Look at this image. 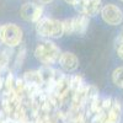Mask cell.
Masks as SVG:
<instances>
[{
  "instance_id": "1",
  "label": "cell",
  "mask_w": 123,
  "mask_h": 123,
  "mask_svg": "<svg viewBox=\"0 0 123 123\" xmlns=\"http://www.w3.org/2000/svg\"><path fill=\"white\" fill-rule=\"evenodd\" d=\"M60 49L52 41H42L35 49V57L43 65H52L59 60Z\"/></svg>"
},
{
  "instance_id": "2",
  "label": "cell",
  "mask_w": 123,
  "mask_h": 123,
  "mask_svg": "<svg viewBox=\"0 0 123 123\" xmlns=\"http://www.w3.org/2000/svg\"><path fill=\"white\" fill-rule=\"evenodd\" d=\"M36 31L41 37L59 38L64 35L63 22L54 18H41L36 22Z\"/></svg>"
},
{
  "instance_id": "3",
  "label": "cell",
  "mask_w": 123,
  "mask_h": 123,
  "mask_svg": "<svg viewBox=\"0 0 123 123\" xmlns=\"http://www.w3.org/2000/svg\"><path fill=\"white\" fill-rule=\"evenodd\" d=\"M22 42V30L15 24L1 26V43L9 48L18 47Z\"/></svg>"
},
{
  "instance_id": "4",
  "label": "cell",
  "mask_w": 123,
  "mask_h": 123,
  "mask_svg": "<svg viewBox=\"0 0 123 123\" xmlns=\"http://www.w3.org/2000/svg\"><path fill=\"white\" fill-rule=\"evenodd\" d=\"M101 16L102 20L111 26H118L123 21V12L122 10L113 5V4H107L101 9Z\"/></svg>"
},
{
  "instance_id": "5",
  "label": "cell",
  "mask_w": 123,
  "mask_h": 123,
  "mask_svg": "<svg viewBox=\"0 0 123 123\" xmlns=\"http://www.w3.org/2000/svg\"><path fill=\"white\" fill-rule=\"evenodd\" d=\"M43 9L35 3H26L20 9V15L27 22H37L42 18Z\"/></svg>"
},
{
  "instance_id": "6",
  "label": "cell",
  "mask_w": 123,
  "mask_h": 123,
  "mask_svg": "<svg viewBox=\"0 0 123 123\" xmlns=\"http://www.w3.org/2000/svg\"><path fill=\"white\" fill-rule=\"evenodd\" d=\"M74 7L80 15H85L87 17L95 16L100 11V4L98 3H91V1H86V0H79L74 5Z\"/></svg>"
},
{
  "instance_id": "7",
  "label": "cell",
  "mask_w": 123,
  "mask_h": 123,
  "mask_svg": "<svg viewBox=\"0 0 123 123\" xmlns=\"http://www.w3.org/2000/svg\"><path fill=\"white\" fill-rule=\"evenodd\" d=\"M59 64L65 71H74L78 69L79 67V59L75 54L70 53V52H65L62 53L59 57Z\"/></svg>"
},
{
  "instance_id": "8",
  "label": "cell",
  "mask_w": 123,
  "mask_h": 123,
  "mask_svg": "<svg viewBox=\"0 0 123 123\" xmlns=\"http://www.w3.org/2000/svg\"><path fill=\"white\" fill-rule=\"evenodd\" d=\"M121 115H122V108L118 100L112 101V106L108 110L107 113V121L106 123H119L121 122Z\"/></svg>"
},
{
  "instance_id": "9",
  "label": "cell",
  "mask_w": 123,
  "mask_h": 123,
  "mask_svg": "<svg viewBox=\"0 0 123 123\" xmlns=\"http://www.w3.org/2000/svg\"><path fill=\"white\" fill-rule=\"evenodd\" d=\"M89 27V17L85 15H79L73 18V28L74 33L84 35Z\"/></svg>"
},
{
  "instance_id": "10",
  "label": "cell",
  "mask_w": 123,
  "mask_h": 123,
  "mask_svg": "<svg viewBox=\"0 0 123 123\" xmlns=\"http://www.w3.org/2000/svg\"><path fill=\"white\" fill-rule=\"evenodd\" d=\"M11 59V48L9 49V47L6 49H0V74L4 75V73H7V68H9V63Z\"/></svg>"
},
{
  "instance_id": "11",
  "label": "cell",
  "mask_w": 123,
  "mask_h": 123,
  "mask_svg": "<svg viewBox=\"0 0 123 123\" xmlns=\"http://www.w3.org/2000/svg\"><path fill=\"white\" fill-rule=\"evenodd\" d=\"M112 83L118 87H123V67H118L112 73Z\"/></svg>"
},
{
  "instance_id": "12",
  "label": "cell",
  "mask_w": 123,
  "mask_h": 123,
  "mask_svg": "<svg viewBox=\"0 0 123 123\" xmlns=\"http://www.w3.org/2000/svg\"><path fill=\"white\" fill-rule=\"evenodd\" d=\"M84 79L81 78L80 75H75V76H70V87H71V91H76L81 87H84Z\"/></svg>"
},
{
  "instance_id": "13",
  "label": "cell",
  "mask_w": 123,
  "mask_h": 123,
  "mask_svg": "<svg viewBox=\"0 0 123 123\" xmlns=\"http://www.w3.org/2000/svg\"><path fill=\"white\" fill-rule=\"evenodd\" d=\"M26 47L25 46H21L20 44V49L17 50V53H16V59H15V68H20L22 65L24 63V60L26 58Z\"/></svg>"
},
{
  "instance_id": "14",
  "label": "cell",
  "mask_w": 123,
  "mask_h": 123,
  "mask_svg": "<svg viewBox=\"0 0 123 123\" xmlns=\"http://www.w3.org/2000/svg\"><path fill=\"white\" fill-rule=\"evenodd\" d=\"M63 30L65 35H71L74 33L73 28V18H67L65 21H63Z\"/></svg>"
},
{
  "instance_id": "15",
  "label": "cell",
  "mask_w": 123,
  "mask_h": 123,
  "mask_svg": "<svg viewBox=\"0 0 123 123\" xmlns=\"http://www.w3.org/2000/svg\"><path fill=\"white\" fill-rule=\"evenodd\" d=\"M116 52H117V55L123 60V35L117 39V48H116Z\"/></svg>"
},
{
  "instance_id": "16",
  "label": "cell",
  "mask_w": 123,
  "mask_h": 123,
  "mask_svg": "<svg viewBox=\"0 0 123 123\" xmlns=\"http://www.w3.org/2000/svg\"><path fill=\"white\" fill-rule=\"evenodd\" d=\"M64 1H65L67 4H69V5H73V6H74V5L79 1V0H64Z\"/></svg>"
},
{
  "instance_id": "17",
  "label": "cell",
  "mask_w": 123,
  "mask_h": 123,
  "mask_svg": "<svg viewBox=\"0 0 123 123\" xmlns=\"http://www.w3.org/2000/svg\"><path fill=\"white\" fill-rule=\"evenodd\" d=\"M38 1H39L41 4H49V3H52L53 0H38Z\"/></svg>"
},
{
  "instance_id": "18",
  "label": "cell",
  "mask_w": 123,
  "mask_h": 123,
  "mask_svg": "<svg viewBox=\"0 0 123 123\" xmlns=\"http://www.w3.org/2000/svg\"><path fill=\"white\" fill-rule=\"evenodd\" d=\"M86 1H91V3H101V0H86Z\"/></svg>"
},
{
  "instance_id": "19",
  "label": "cell",
  "mask_w": 123,
  "mask_h": 123,
  "mask_svg": "<svg viewBox=\"0 0 123 123\" xmlns=\"http://www.w3.org/2000/svg\"><path fill=\"white\" fill-rule=\"evenodd\" d=\"M0 43H1V25H0Z\"/></svg>"
},
{
  "instance_id": "20",
  "label": "cell",
  "mask_w": 123,
  "mask_h": 123,
  "mask_svg": "<svg viewBox=\"0 0 123 123\" xmlns=\"http://www.w3.org/2000/svg\"><path fill=\"white\" fill-rule=\"evenodd\" d=\"M121 1H122V3H123V0H121Z\"/></svg>"
}]
</instances>
